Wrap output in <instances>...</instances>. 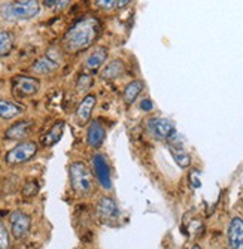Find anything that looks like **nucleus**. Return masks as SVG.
I'll return each mask as SVG.
<instances>
[{"instance_id":"nucleus-1","label":"nucleus","mask_w":243,"mask_h":249,"mask_svg":"<svg viewBox=\"0 0 243 249\" xmlns=\"http://www.w3.org/2000/svg\"><path fill=\"white\" fill-rule=\"evenodd\" d=\"M100 33V21L94 17L78 19L63 37L64 48L69 53H81L90 48Z\"/></svg>"},{"instance_id":"nucleus-2","label":"nucleus","mask_w":243,"mask_h":249,"mask_svg":"<svg viewBox=\"0 0 243 249\" xmlns=\"http://www.w3.org/2000/svg\"><path fill=\"white\" fill-rule=\"evenodd\" d=\"M42 3L37 0H15L0 5V17L5 21H27L39 15Z\"/></svg>"},{"instance_id":"nucleus-3","label":"nucleus","mask_w":243,"mask_h":249,"mask_svg":"<svg viewBox=\"0 0 243 249\" xmlns=\"http://www.w3.org/2000/svg\"><path fill=\"white\" fill-rule=\"evenodd\" d=\"M69 180L73 191L79 196L90 194L94 188L93 170L84 161H73L69 166Z\"/></svg>"},{"instance_id":"nucleus-4","label":"nucleus","mask_w":243,"mask_h":249,"mask_svg":"<svg viewBox=\"0 0 243 249\" xmlns=\"http://www.w3.org/2000/svg\"><path fill=\"white\" fill-rule=\"evenodd\" d=\"M37 143L33 141H23L17 143L12 149H9L5 155V163L9 166H19L29 163L32 158L37 154Z\"/></svg>"},{"instance_id":"nucleus-5","label":"nucleus","mask_w":243,"mask_h":249,"mask_svg":"<svg viewBox=\"0 0 243 249\" xmlns=\"http://www.w3.org/2000/svg\"><path fill=\"white\" fill-rule=\"evenodd\" d=\"M40 81L35 76L18 75L12 79V93L18 99L33 97L39 93Z\"/></svg>"},{"instance_id":"nucleus-6","label":"nucleus","mask_w":243,"mask_h":249,"mask_svg":"<svg viewBox=\"0 0 243 249\" xmlns=\"http://www.w3.org/2000/svg\"><path fill=\"white\" fill-rule=\"evenodd\" d=\"M96 212H97L99 219L103 224H107V225H114L120 219L118 203L115 201V198L109 197V196H103V197H100L97 200V203H96Z\"/></svg>"},{"instance_id":"nucleus-7","label":"nucleus","mask_w":243,"mask_h":249,"mask_svg":"<svg viewBox=\"0 0 243 249\" xmlns=\"http://www.w3.org/2000/svg\"><path fill=\"white\" fill-rule=\"evenodd\" d=\"M9 224H11V234L17 240L27 237L32 230V218L23 211H14L9 215Z\"/></svg>"},{"instance_id":"nucleus-8","label":"nucleus","mask_w":243,"mask_h":249,"mask_svg":"<svg viewBox=\"0 0 243 249\" xmlns=\"http://www.w3.org/2000/svg\"><path fill=\"white\" fill-rule=\"evenodd\" d=\"M146 125H148L149 133L152 136H156L157 139L167 141V139H172L173 136H176L174 124L167 118H160V117L149 118Z\"/></svg>"},{"instance_id":"nucleus-9","label":"nucleus","mask_w":243,"mask_h":249,"mask_svg":"<svg viewBox=\"0 0 243 249\" xmlns=\"http://www.w3.org/2000/svg\"><path fill=\"white\" fill-rule=\"evenodd\" d=\"M60 66V58L54 54L47 53L45 55L39 57L33 64H32V72L36 75H50L55 72Z\"/></svg>"},{"instance_id":"nucleus-10","label":"nucleus","mask_w":243,"mask_h":249,"mask_svg":"<svg viewBox=\"0 0 243 249\" xmlns=\"http://www.w3.org/2000/svg\"><path fill=\"white\" fill-rule=\"evenodd\" d=\"M96 103H97V99L94 94H87L82 102L79 103L76 112H75V118H76V123L78 125H87L91 120V114L96 107Z\"/></svg>"},{"instance_id":"nucleus-11","label":"nucleus","mask_w":243,"mask_h":249,"mask_svg":"<svg viewBox=\"0 0 243 249\" xmlns=\"http://www.w3.org/2000/svg\"><path fill=\"white\" fill-rule=\"evenodd\" d=\"M227 240L230 249H243V219L240 216L231 218L227 230Z\"/></svg>"},{"instance_id":"nucleus-12","label":"nucleus","mask_w":243,"mask_h":249,"mask_svg":"<svg viewBox=\"0 0 243 249\" xmlns=\"http://www.w3.org/2000/svg\"><path fill=\"white\" fill-rule=\"evenodd\" d=\"M33 127H35V123L32 120H21V121L12 124L5 131V138L8 141H23V139L29 138Z\"/></svg>"},{"instance_id":"nucleus-13","label":"nucleus","mask_w":243,"mask_h":249,"mask_svg":"<svg viewBox=\"0 0 243 249\" xmlns=\"http://www.w3.org/2000/svg\"><path fill=\"white\" fill-rule=\"evenodd\" d=\"M93 166H94V172L97 175L100 185L106 190L112 188V180H110V172H109V166L106 163V158L102 154L94 155L93 157Z\"/></svg>"},{"instance_id":"nucleus-14","label":"nucleus","mask_w":243,"mask_h":249,"mask_svg":"<svg viewBox=\"0 0 243 249\" xmlns=\"http://www.w3.org/2000/svg\"><path fill=\"white\" fill-rule=\"evenodd\" d=\"M26 107L14 100H5L0 99V120H14L24 114Z\"/></svg>"},{"instance_id":"nucleus-15","label":"nucleus","mask_w":243,"mask_h":249,"mask_svg":"<svg viewBox=\"0 0 243 249\" xmlns=\"http://www.w3.org/2000/svg\"><path fill=\"white\" fill-rule=\"evenodd\" d=\"M104 134L106 131L103 125L100 124V121L97 120L91 121V124L88 125V130H87V143L91 148H100L104 141Z\"/></svg>"},{"instance_id":"nucleus-16","label":"nucleus","mask_w":243,"mask_h":249,"mask_svg":"<svg viewBox=\"0 0 243 249\" xmlns=\"http://www.w3.org/2000/svg\"><path fill=\"white\" fill-rule=\"evenodd\" d=\"M124 72H125L124 61L117 58V60H112L110 63H107L100 71V78L104 81H114V79L121 78L124 75Z\"/></svg>"},{"instance_id":"nucleus-17","label":"nucleus","mask_w":243,"mask_h":249,"mask_svg":"<svg viewBox=\"0 0 243 249\" xmlns=\"http://www.w3.org/2000/svg\"><path fill=\"white\" fill-rule=\"evenodd\" d=\"M64 121H57L45 134L40 138V145L45 146V148H51L54 146L55 143L60 142V139L63 138V133H64Z\"/></svg>"},{"instance_id":"nucleus-18","label":"nucleus","mask_w":243,"mask_h":249,"mask_svg":"<svg viewBox=\"0 0 243 249\" xmlns=\"http://www.w3.org/2000/svg\"><path fill=\"white\" fill-rule=\"evenodd\" d=\"M106 60H107V48H103V47L97 48L96 51H93L90 55H88L87 60H85L87 71H90V72L100 71V67H103Z\"/></svg>"},{"instance_id":"nucleus-19","label":"nucleus","mask_w":243,"mask_h":249,"mask_svg":"<svg viewBox=\"0 0 243 249\" xmlns=\"http://www.w3.org/2000/svg\"><path fill=\"white\" fill-rule=\"evenodd\" d=\"M143 88H145V84L140 79H135V81L128 82L124 88V93H122V99H124L125 105L127 106L133 105L136 102V99L140 96V93L143 91Z\"/></svg>"},{"instance_id":"nucleus-20","label":"nucleus","mask_w":243,"mask_h":249,"mask_svg":"<svg viewBox=\"0 0 243 249\" xmlns=\"http://www.w3.org/2000/svg\"><path fill=\"white\" fill-rule=\"evenodd\" d=\"M15 47V36L12 32L0 30V58L8 57Z\"/></svg>"},{"instance_id":"nucleus-21","label":"nucleus","mask_w":243,"mask_h":249,"mask_svg":"<svg viewBox=\"0 0 243 249\" xmlns=\"http://www.w3.org/2000/svg\"><path fill=\"white\" fill-rule=\"evenodd\" d=\"M172 155L174 163L181 169H188L191 166V155L187 154L184 149H172Z\"/></svg>"},{"instance_id":"nucleus-22","label":"nucleus","mask_w":243,"mask_h":249,"mask_svg":"<svg viewBox=\"0 0 243 249\" xmlns=\"http://www.w3.org/2000/svg\"><path fill=\"white\" fill-rule=\"evenodd\" d=\"M130 2H125V0H97L96 5L99 8H103V9H118V8H124L125 5H128Z\"/></svg>"},{"instance_id":"nucleus-23","label":"nucleus","mask_w":243,"mask_h":249,"mask_svg":"<svg viewBox=\"0 0 243 249\" xmlns=\"http://www.w3.org/2000/svg\"><path fill=\"white\" fill-rule=\"evenodd\" d=\"M9 243H11L9 233L5 227V224L0 221V249H9Z\"/></svg>"},{"instance_id":"nucleus-24","label":"nucleus","mask_w":243,"mask_h":249,"mask_svg":"<svg viewBox=\"0 0 243 249\" xmlns=\"http://www.w3.org/2000/svg\"><path fill=\"white\" fill-rule=\"evenodd\" d=\"M37 191H39V187H37L36 182H27V184L24 185V188H23L24 197H33V196L37 194Z\"/></svg>"},{"instance_id":"nucleus-25","label":"nucleus","mask_w":243,"mask_h":249,"mask_svg":"<svg viewBox=\"0 0 243 249\" xmlns=\"http://www.w3.org/2000/svg\"><path fill=\"white\" fill-rule=\"evenodd\" d=\"M190 182H191L192 188H200V185H202L200 172H198V170H192V172L190 173Z\"/></svg>"},{"instance_id":"nucleus-26","label":"nucleus","mask_w":243,"mask_h":249,"mask_svg":"<svg viewBox=\"0 0 243 249\" xmlns=\"http://www.w3.org/2000/svg\"><path fill=\"white\" fill-rule=\"evenodd\" d=\"M42 5H45L47 8H66L69 5V2H66V0H63V2H51V0H45Z\"/></svg>"},{"instance_id":"nucleus-27","label":"nucleus","mask_w":243,"mask_h":249,"mask_svg":"<svg viewBox=\"0 0 243 249\" xmlns=\"http://www.w3.org/2000/svg\"><path fill=\"white\" fill-rule=\"evenodd\" d=\"M140 107H142L143 110H151V109L154 107V105H152V102H151L149 99H145V100H142Z\"/></svg>"},{"instance_id":"nucleus-28","label":"nucleus","mask_w":243,"mask_h":249,"mask_svg":"<svg viewBox=\"0 0 243 249\" xmlns=\"http://www.w3.org/2000/svg\"><path fill=\"white\" fill-rule=\"evenodd\" d=\"M191 249H202V246H200V245H197V243H195V245H194V246H192Z\"/></svg>"}]
</instances>
